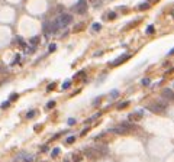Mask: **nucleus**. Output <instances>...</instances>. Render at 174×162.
I'll return each mask as SVG.
<instances>
[{"label": "nucleus", "instance_id": "obj_15", "mask_svg": "<svg viewBox=\"0 0 174 162\" xmlns=\"http://www.w3.org/2000/svg\"><path fill=\"white\" fill-rule=\"evenodd\" d=\"M100 29H102L100 23H93V30H100Z\"/></svg>", "mask_w": 174, "mask_h": 162}, {"label": "nucleus", "instance_id": "obj_12", "mask_svg": "<svg viewBox=\"0 0 174 162\" xmlns=\"http://www.w3.org/2000/svg\"><path fill=\"white\" fill-rule=\"evenodd\" d=\"M74 140H76V136H70V137H67V143H68V145H71V143H74Z\"/></svg>", "mask_w": 174, "mask_h": 162}, {"label": "nucleus", "instance_id": "obj_21", "mask_svg": "<svg viewBox=\"0 0 174 162\" xmlns=\"http://www.w3.org/2000/svg\"><path fill=\"white\" fill-rule=\"evenodd\" d=\"M142 84L144 85H149V78H144L142 80Z\"/></svg>", "mask_w": 174, "mask_h": 162}, {"label": "nucleus", "instance_id": "obj_6", "mask_svg": "<svg viewBox=\"0 0 174 162\" xmlns=\"http://www.w3.org/2000/svg\"><path fill=\"white\" fill-rule=\"evenodd\" d=\"M163 97H165V98L174 101V91H173V90H170V88H165L164 91H163Z\"/></svg>", "mask_w": 174, "mask_h": 162}, {"label": "nucleus", "instance_id": "obj_31", "mask_svg": "<svg viewBox=\"0 0 174 162\" xmlns=\"http://www.w3.org/2000/svg\"><path fill=\"white\" fill-rule=\"evenodd\" d=\"M74 123H76L74 119H70V120H68V124H74Z\"/></svg>", "mask_w": 174, "mask_h": 162}, {"label": "nucleus", "instance_id": "obj_35", "mask_svg": "<svg viewBox=\"0 0 174 162\" xmlns=\"http://www.w3.org/2000/svg\"><path fill=\"white\" fill-rule=\"evenodd\" d=\"M64 162H70V161H68V159H64Z\"/></svg>", "mask_w": 174, "mask_h": 162}, {"label": "nucleus", "instance_id": "obj_9", "mask_svg": "<svg viewBox=\"0 0 174 162\" xmlns=\"http://www.w3.org/2000/svg\"><path fill=\"white\" fill-rule=\"evenodd\" d=\"M96 151L99 152V155H106L107 153V146H97Z\"/></svg>", "mask_w": 174, "mask_h": 162}, {"label": "nucleus", "instance_id": "obj_4", "mask_svg": "<svg viewBox=\"0 0 174 162\" xmlns=\"http://www.w3.org/2000/svg\"><path fill=\"white\" fill-rule=\"evenodd\" d=\"M148 109L152 112V113H164L165 112V106L164 104H151V106H148Z\"/></svg>", "mask_w": 174, "mask_h": 162}, {"label": "nucleus", "instance_id": "obj_14", "mask_svg": "<svg viewBox=\"0 0 174 162\" xmlns=\"http://www.w3.org/2000/svg\"><path fill=\"white\" fill-rule=\"evenodd\" d=\"M35 114H36V112H35V110H31V112H29V113L26 114V117H28V119H32V117H33Z\"/></svg>", "mask_w": 174, "mask_h": 162}, {"label": "nucleus", "instance_id": "obj_8", "mask_svg": "<svg viewBox=\"0 0 174 162\" xmlns=\"http://www.w3.org/2000/svg\"><path fill=\"white\" fill-rule=\"evenodd\" d=\"M112 132H115V133H118V135H125V133H128L129 130L126 129V128H123V126H118V128H115V129H112Z\"/></svg>", "mask_w": 174, "mask_h": 162}, {"label": "nucleus", "instance_id": "obj_28", "mask_svg": "<svg viewBox=\"0 0 174 162\" xmlns=\"http://www.w3.org/2000/svg\"><path fill=\"white\" fill-rule=\"evenodd\" d=\"M84 74H86V73H84V71H80V73H78V74H77L76 77H84Z\"/></svg>", "mask_w": 174, "mask_h": 162}, {"label": "nucleus", "instance_id": "obj_34", "mask_svg": "<svg viewBox=\"0 0 174 162\" xmlns=\"http://www.w3.org/2000/svg\"><path fill=\"white\" fill-rule=\"evenodd\" d=\"M173 54H174V49H173V51H170V52H168V55H173Z\"/></svg>", "mask_w": 174, "mask_h": 162}, {"label": "nucleus", "instance_id": "obj_13", "mask_svg": "<svg viewBox=\"0 0 174 162\" xmlns=\"http://www.w3.org/2000/svg\"><path fill=\"white\" fill-rule=\"evenodd\" d=\"M128 104H129V101H125V103H120V104L118 106V109H125V107H128Z\"/></svg>", "mask_w": 174, "mask_h": 162}, {"label": "nucleus", "instance_id": "obj_20", "mask_svg": "<svg viewBox=\"0 0 174 162\" xmlns=\"http://www.w3.org/2000/svg\"><path fill=\"white\" fill-rule=\"evenodd\" d=\"M58 153H60V149H58V148H55L54 151H52V156H57Z\"/></svg>", "mask_w": 174, "mask_h": 162}, {"label": "nucleus", "instance_id": "obj_11", "mask_svg": "<svg viewBox=\"0 0 174 162\" xmlns=\"http://www.w3.org/2000/svg\"><path fill=\"white\" fill-rule=\"evenodd\" d=\"M73 161L74 162H80L81 161V155L80 153H73Z\"/></svg>", "mask_w": 174, "mask_h": 162}, {"label": "nucleus", "instance_id": "obj_1", "mask_svg": "<svg viewBox=\"0 0 174 162\" xmlns=\"http://www.w3.org/2000/svg\"><path fill=\"white\" fill-rule=\"evenodd\" d=\"M57 22H58V25H60V28L61 26H67V25H70V23H71L73 22V16L71 15H68V13H62L60 17H58V19H57Z\"/></svg>", "mask_w": 174, "mask_h": 162}, {"label": "nucleus", "instance_id": "obj_27", "mask_svg": "<svg viewBox=\"0 0 174 162\" xmlns=\"http://www.w3.org/2000/svg\"><path fill=\"white\" fill-rule=\"evenodd\" d=\"M152 32H154V28H152V26H149V28L147 29V33H152Z\"/></svg>", "mask_w": 174, "mask_h": 162}, {"label": "nucleus", "instance_id": "obj_29", "mask_svg": "<svg viewBox=\"0 0 174 162\" xmlns=\"http://www.w3.org/2000/svg\"><path fill=\"white\" fill-rule=\"evenodd\" d=\"M41 129H42V126H39V124H38V126H35V130H36V132H39Z\"/></svg>", "mask_w": 174, "mask_h": 162}, {"label": "nucleus", "instance_id": "obj_32", "mask_svg": "<svg viewBox=\"0 0 174 162\" xmlns=\"http://www.w3.org/2000/svg\"><path fill=\"white\" fill-rule=\"evenodd\" d=\"M87 130H89V129H84V130H83V132H81V136H84V135H86V133H87Z\"/></svg>", "mask_w": 174, "mask_h": 162}, {"label": "nucleus", "instance_id": "obj_25", "mask_svg": "<svg viewBox=\"0 0 174 162\" xmlns=\"http://www.w3.org/2000/svg\"><path fill=\"white\" fill-rule=\"evenodd\" d=\"M107 17H109V19H115V17H116V15H115V13H113V12H110V13H109V16H107Z\"/></svg>", "mask_w": 174, "mask_h": 162}, {"label": "nucleus", "instance_id": "obj_22", "mask_svg": "<svg viewBox=\"0 0 174 162\" xmlns=\"http://www.w3.org/2000/svg\"><path fill=\"white\" fill-rule=\"evenodd\" d=\"M16 98H17V94H16V93H13V94L10 96V100H9V101H13V100H16Z\"/></svg>", "mask_w": 174, "mask_h": 162}, {"label": "nucleus", "instance_id": "obj_18", "mask_svg": "<svg viewBox=\"0 0 174 162\" xmlns=\"http://www.w3.org/2000/svg\"><path fill=\"white\" fill-rule=\"evenodd\" d=\"M55 49H57V45H55V44H51V45H49V52H54Z\"/></svg>", "mask_w": 174, "mask_h": 162}, {"label": "nucleus", "instance_id": "obj_7", "mask_svg": "<svg viewBox=\"0 0 174 162\" xmlns=\"http://www.w3.org/2000/svg\"><path fill=\"white\" fill-rule=\"evenodd\" d=\"M128 58H129V55H128V54H125V55H122V57L116 58V61H113V62H112V67H116V65H119L120 62H125Z\"/></svg>", "mask_w": 174, "mask_h": 162}, {"label": "nucleus", "instance_id": "obj_3", "mask_svg": "<svg viewBox=\"0 0 174 162\" xmlns=\"http://www.w3.org/2000/svg\"><path fill=\"white\" fill-rule=\"evenodd\" d=\"M84 155L89 158V159H92V161H96L100 156L99 152L96 151V148H87V149H84Z\"/></svg>", "mask_w": 174, "mask_h": 162}, {"label": "nucleus", "instance_id": "obj_23", "mask_svg": "<svg viewBox=\"0 0 174 162\" xmlns=\"http://www.w3.org/2000/svg\"><path fill=\"white\" fill-rule=\"evenodd\" d=\"M9 104H10V101H5V103L2 104V109H6V107H9Z\"/></svg>", "mask_w": 174, "mask_h": 162}, {"label": "nucleus", "instance_id": "obj_17", "mask_svg": "<svg viewBox=\"0 0 174 162\" xmlns=\"http://www.w3.org/2000/svg\"><path fill=\"white\" fill-rule=\"evenodd\" d=\"M70 85H71V83H70V81H65V83L62 84V90H67Z\"/></svg>", "mask_w": 174, "mask_h": 162}, {"label": "nucleus", "instance_id": "obj_10", "mask_svg": "<svg viewBox=\"0 0 174 162\" xmlns=\"http://www.w3.org/2000/svg\"><path fill=\"white\" fill-rule=\"evenodd\" d=\"M39 41H41V38H39V36H33V38L29 41V44H31V45H36Z\"/></svg>", "mask_w": 174, "mask_h": 162}, {"label": "nucleus", "instance_id": "obj_2", "mask_svg": "<svg viewBox=\"0 0 174 162\" xmlns=\"http://www.w3.org/2000/svg\"><path fill=\"white\" fill-rule=\"evenodd\" d=\"M74 10L78 15H84L87 12V2H86V0H80V2L74 6Z\"/></svg>", "mask_w": 174, "mask_h": 162}, {"label": "nucleus", "instance_id": "obj_19", "mask_svg": "<svg viewBox=\"0 0 174 162\" xmlns=\"http://www.w3.org/2000/svg\"><path fill=\"white\" fill-rule=\"evenodd\" d=\"M148 7H149V5H148V3H144V5H141V6H139V9H141V10L148 9Z\"/></svg>", "mask_w": 174, "mask_h": 162}, {"label": "nucleus", "instance_id": "obj_30", "mask_svg": "<svg viewBox=\"0 0 174 162\" xmlns=\"http://www.w3.org/2000/svg\"><path fill=\"white\" fill-rule=\"evenodd\" d=\"M112 97H113V98L118 97V91H116V90H115V91H112Z\"/></svg>", "mask_w": 174, "mask_h": 162}, {"label": "nucleus", "instance_id": "obj_16", "mask_svg": "<svg viewBox=\"0 0 174 162\" xmlns=\"http://www.w3.org/2000/svg\"><path fill=\"white\" fill-rule=\"evenodd\" d=\"M54 106H55V101L52 100V101H49V103L46 104V109H52V107H54Z\"/></svg>", "mask_w": 174, "mask_h": 162}, {"label": "nucleus", "instance_id": "obj_26", "mask_svg": "<svg viewBox=\"0 0 174 162\" xmlns=\"http://www.w3.org/2000/svg\"><path fill=\"white\" fill-rule=\"evenodd\" d=\"M52 88H55V84H54V83H52V84H49V85H48V91H51V90H52Z\"/></svg>", "mask_w": 174, "mask_h": 162}, {"label": "nucleus", "instance_id": "obj_24", "mask_svg": "<svg viewBox=\"0 0 174 162\" xmlns=\"http://www.w3.org/2000/svg\"><path fill=\"white\" fill-rule=\"evenodd\" d=\"M32 159H33V158H32L31 155H29V156H25V162H32Z\"/></svg>", "mask_w": 174, "mask_h": 162}, {"label": "nucleus", "instance_id": "obj_33", "mask_svg": "<svg viewBox=\"0 0 174 162\" xmlns=\"http://www.w3.org/2000/svg\"><path fill=\"white\" fill-rule=\"evenodd\" d=\"M48 151V146H42V152H46Z\"/></svg>", "mask_w": 174, "mask_h": 162}, {"label": "nucleus", "instance_id": "obj_5", "mask_svg": "<svg viewBox=\"0 0 174 162\" xmlns=\"http://www.w3.org/2000/svg\"><path fill=\"white\" fill-rule=\"evenodd\" d=\"M42 29H44V35H45L46 38H49L51 35H52V29H51V23L49 22H45L44 26H42Z\"/></svg>", "mask_w": 174, "mask_h": 162}]
</instances>
